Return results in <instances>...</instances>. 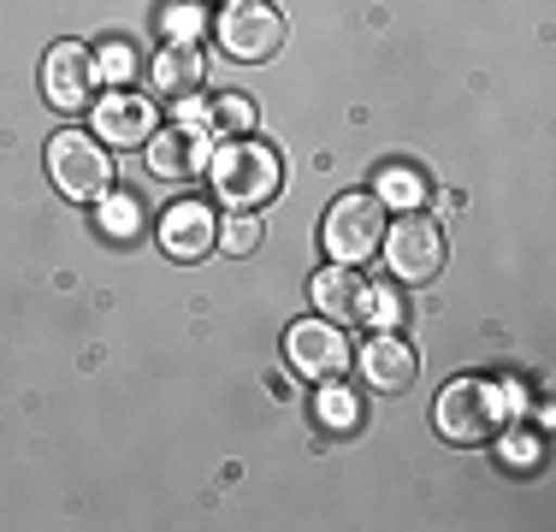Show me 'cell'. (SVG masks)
<instances>
[{"label":"cell","instance_id":"obj_16","mask_svg":"<svg viewBox=\"0 0 556 532\" xmlns=\"http://www.w3.org/2000/svg\"><path fill=\"white\" fill-rule=\"evenodd\" d=\"M420 195H427V183H420L408 166L379 172V202H391V207H420Z\"/></svg>","mask_w":556,"mask_h":532},{"label":"cell","instance_id":"obj_19","mask_svg":"<svg viewBox=\"0 0 556 532\" xmlns=\"http://www.w3.org/2000/svg\"><path fill=\"white\" fill-rule=\"evenodd\" d=\"M320 420H332V426H355V396H350V391H338V379H326Z\"/></svg>","mask_w":556,"mask_h":532},{"label":"cell","instance_id":"obj_15","mask_svg":"<svg viewBox=\"0 0 556 532\" xmlns=\"http://www.w3.org/2000/svg\"><path fill=\"white\" fill-rule=\"evenodd\" d=\"M96 219H101V231H108V237H137L142 231V202H137V195H125V190H108L96 202Z\"/></svg>","mask_w":556,"mask_h":532},{"label":"cell","instance_id":"obj_6","mask_svg":"<svg viewBox=\"0 0 556 532\" xmlns=\"http://www.w3.org/2000/svg\"><path fill=\"white\" fill-rule=\"evenodd\" d=\"M386 266L391 278H403V284H427V278H439L444 266V231L427 219L420 207H408L396 225H386Z\"/></svg>","mask_w":556,"mask_h":532},{"label":"cell","instance_id":"obj_3","mask_svg":"<svg viewBox=\"0 0 556 532\" xmlns=\"http://www.w3.org/2000/svg\"><path fill=\"white\" fill-rule=\"evenodd\" d=\"M314 308L326 319H338V326H374V331L396 326V302L379 284H367L355 266H326L314 278Z\"/></svg>","mask_w":556,"mask_h":532},{"label":"cell","instance_id":"obj_9","mask_svg":"<svg viewBox=\"0 0 556 532\" xmlns=\"http://www.w3.org/2000/svg\"><path fill=\"white\" fill-rule=\"evenodd\" d=\"M96 84H101V65L84 42H54L42 60V96L60 106V113H77V106L96 101Z\"/></svg>","mask_w":556,"mask_h":532},{"label":"cell","instance_id":"obj_12","mask_svg":"<svg viewBox=\"0 0 556 532\" xmlns=\"http://www.w3.org/2000/svg\"><path fill=\"white\" fill-rule=\"evenodd\" d=\"M362 379L386 396L408 391V384H415V343L396 338V331H374V338L362 343Z\"/></svg>","mask_w":556,"mask_h":532},{"label":"cell","instance_id":"obj_18","mask_svg":"<svg viewBox=\"0 0 556 532\" xmlns=\"http://www.w3.org/2000/svg\"><path fill=\"white\" fill-rule=\"evenodd\" d=\"M255 243H261V225H255V213H231V219L219 225V249H231V255H249Z\"/></svg>","mask_w":556,"mask_h":532},{"label":"cell","instance_id":"obj_7","mask_svg":"<svg viewBox=\"0 0 556 532\" xmlns=\"http://www.w3.org/2000/svg\"><path fill=\"white\" fill-rule=\"evenodd\" d=\"M278 42H285V12L273 0H225L219 12V48L231 60H273Z\"/></svg>","mask_w":556,"mask_h":532},{"label":"cell","instance_id":"obj_13","mask_svg":"<svg viewBox=\"0 0 556 532\" xmlns=\"http://www.w3.org/2000/svg\"><path fill=\"white\" fill-rule=\"evenodd\" d=\"M214 243H219V225H214V213H207L202 202H178L161 219V249L172 261H202Z\"/></svg>","mask_w":556,"mask_h":532},{"label":"cell","instance_id":"obj_14","mask_svg":"<svg viewBox=\"0 0 556 532\" xmlns=\"http://www.w3.org/2000/svg\"><path fill=\"white\" fill-rule=\"evenodd\" d=\"M202 72H207V60H202L195 42H166L161 53H154V65H149V84H154V96L184 101V96H195Z\"/></svg>","mask_w":556,"mask_h":532},{"label":"cell","instance_id":"obj_8","mask_svg":"<svg viewBox=\"0 0 556 532\" xmlns=\"http://www.w3.org/2000/svg\"><path fill=\"white\" fill-rule=\"evenodd\" d=\"M285 362L302 372V379L326 384V379H343V367H350V338H343L338 319H296V326L285 331Z\"/></svg>","mask_w":556,"mask_h":532},{"label":"cell","instance_id":"obj_5","mask_svg":"<svg viewBox=\"0 0 556 532\" xmlns=\"http://www.w3.org/2000/svg\"><path fill=\"white\" fill-rule=\"evenodd\" d=\"M379 237H386V202L367 195V190L338 195L332 213H326V225H320V243H326V255H332L338 266L374 261L379 255Z\"/></svg>","mask_w":556,"mask_h":532},{"label":"cell","instance_id":"obj_11","mask_svg":"<svg viewBox=\"0 0 556 532\" xmlns=\"http://www.w3.org/2000/svg\"><path fill=\"white\" fill-rule=\"evenodd\" d=\"M207 130H195V125H172V130H154L142 149H149V172L154 178H166V183H184V178H195V172L207 166Z\"/></svg>","mask_w":556,"mask_h":532},{"label":"cell","instance_id":"obj_2","mask_svg":"<svg viewBox=\"0 0 556 532\" xmlns=\"http://www.w3.org/2000/svg\"><path fill=\"white\" fill-rule=\"evenodd\" d=\"M48 178L65 202H101L113 190V154L89 130H60L48 137Z\"/></svg>","mask_w":556,"mask_h":532},{"label":"cell","instance_id":"obj_10","mask_svg":"<svg viewBox=\"0 0 556 532\" xmlns=\"http://www.w3.org/2000/svg\"><path fill=\"white\" fill-rule=\"evenodd\" d=\"M154 130H161V113H154V101L137 96V89H113V96L96 101V137L108 142V149H142Z\"/></svg>","mask_w":556,"mask_h":532},{"label":"cell","instance_id":"obj_21","mask_svg":"<svg viewBox=\"0 0 556 532\" xmlns=\"http://www.w3.org/2000/svg\"><path fill=\"white\" fill-rule=\"evenodd\" d=\"M96 65H101V72H108V77H125V72H130V53H125V48H108V53H101Z\"/></svg>","mask_w":556,"mask_h":532},{"label":"cell","instance_id":"obj_17","mask_svg":"<svg viewBox=\"0 0 556 532\" xmlns=\"http://www.w3.org/2000/svg\"><path fill=\"white\" fill-rule=\"evenodd\" d=\"M207 125L225 130V137H237V130H249V125H255V106H249L243 96H225L219 106H207Z\"/></svg>","mask_w":556,"mask_h":532},{"label":"cell","instance_id":"obj_4","mask_svg":"<svg viewBox=\"0 0 556 532\" xmlns=\"http://www.w3.org/2000/svg\"><path fill=\"white\" fill-rule=\"evenodd\" d=\"M432 420H439V432L450 444H485V438L503 426V391L492 379H450L439 391V408H432Z\"/></svg>","mask_w":556,"mask_h":532},{"label":"cell","instance_id":"obj_1","mask_svg":"<svg viewBox=\"0 0 556 532\" xmlns=\"http://www.w3.org/2000/svg\"><path fill=\"white\" fill-rule=\"evenodd\" d=\"M207 172H214V190L237 213H255L261 202H273L278 183H285V160L255 137H225L219 154H207Z\"/></svg>","mask_w":556,"mask_h":532},{"label":"cell","instance_id":"obj_20","mask_svg":"<svg viewBox=\"0 0 556 532\" xmlns=\"http://www.w3.org/2000/svg\"><path fill=\"white\" fill-rule=\"evenodd\" d=\"M195 30H202V12H195V7L172 12V42H195Z\"/></svg>","mask_w":556,"mask_h":532}]
</instances>
